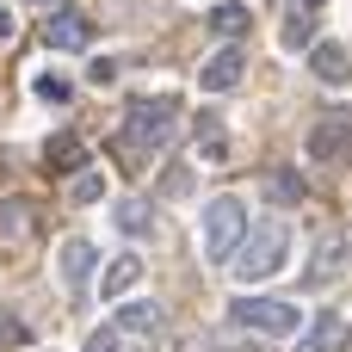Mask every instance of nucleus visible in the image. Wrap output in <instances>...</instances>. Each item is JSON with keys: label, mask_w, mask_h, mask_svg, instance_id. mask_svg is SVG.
Returning <instances> with one entry per match:
<instances>
[{"label": "nucleus", "mask_w": 352, "mask_h": 352, "mask_svg": "<svg viewBox=\"0 0 352 352\" xmlns=\"http://www.w3.org/2000/svg\"><path fill=\"white\" fill-rule=\"evenodd\" d=\"M0 235H25V210L19 204H0Z\"/></svg>", "instance_id": "obj_23"}, {"label": "nucleus", "mask_w": 352, "mask_h": 352, "mask_svg": "<svg viewBox=\"0 0 352 352\" xmlns=\"http://www.w3.org/2000/svg\"><path fill=\"white\" fill-rule=\"evenodd\" d=\"M210 31L235 43V37H248V31H254V12H248L241 0H217V6H210Z\"/></svg>", "instance_id": "obj_13"}, {"label": "nucleus", "mask_w": 352, "mask_h": 352, "mask_svg": "<svg viewBox=\"0 0 352 352\" xmlns=\"http://www.w3.org/2000/svg\"><path fill=\"white\" fill-rule=\"evenodd\" d=\"M136 285H142V260H136V254H118V260L105 266V278H99V297L118 303V297H130Z\"/></svg>", "instance_id": "obj_12"}, {"label": "nucleus", "mask_w": 352, "mask_h": 352, "mask_svg": "<svg viewBox=\"0 0 352 352\" xmlns=\"http://www.w3.org/2000/svg\"><path fill=\"white\" fill-rule=\"evenodd\" d=\"M25 6H50V12H56V6H62V0H25Z\"/></svg>", "instance_id": "obj_27"}, {"label": "nucleus", "mask_w": 352, "mask_h": 352, "mask_svg": "<svg viewBox=\"0 0 352 352\" xmlns=\"http://www.w3.org/2000/svg\"><path fill=\"white\" fill-rule=\"evenodd\" d=\"M241 74H248V50H241V43H223V50L198 68V87H204V93H229Z\"/></svg>", "instance_id": "obj_7"}, {"label": "nucleus", "mask_w": 352, "mask_h": 352, "mask_svg": "<svg viewBox=\"0 0 352 352\" xmlns=\"http://www.w3.org/2000/svg\"><path fill=\"white\" fill-rule=\"evenodd\" d=\"M198 148H204V161H229V136L217 118H198Z\"/></svg>", "instance_id": "obj_19"}, {"label": "nucleus", "mask_w": 352, "mask_h": 352, "mask_svg": "<svg viewBox=\"0 0 352 352\" xmlns=\"http://www.w3.org/2000/svg\"><path fill=\"white\" fill-rule=\"evenodd\" d=\"M111 223H118V229H124L130 241H142V235L155 229V210H148L142 198H118V210H111Z\"/></svg>", "instance_id": "obj_16"}, {"label": "nucleus", "mask_w": 352, "mask_h": 352, "mask_svg": "<svg viewBox=\"0 0 352 352\" xmlns=\"http://www.w3.org/2000/svg\"><path fill=\"white\" fill-rule=\"evenodd\" d=\"M346 340H352L346 316H334V309H328V316H316V322L303 328V340H297V352H340Z\"/></svg>", "instance_id": "obj_11"}, {"label": "nucleus", "mask_w": 352, "mask_h": 352, "mask_svg": "<svg viewBox=\"0 0 352 352\" xmlns=\"http://www.w3.org/2000/svg\"><path fill=\"white\" fill-rule=\"evenodd\" d=\"M56 266H62L68 291H87V278H93V266H99V248H93L87 235H68V241H62V254H56Z\"/></svg>", "instance_id": "obj_9"}, {"label": "nucleus", "mask_w": 352, "mask_h": 352, "mask_svg": "<svg viewBox=\"0 0 352 352\" xmlns=\"http://www.w3.org/2000/svg\"><path fill=\"white\" fill-rule=\"evenodd\" d=\"M291 6H309V12H322V0H291Z\"/></svg>", "instance_id": "obj_26"}, {"label": "nucleus", "mask_w": 352, "mask_h": 352, "mask_svg": "<svg viewBox=\"0 0 352 352\" xmlns=\"http://www.w3.org/2000/svg\"><path fill=\"white\" fill-rule=\"evenodd\" d=\"M248 204L235 198V192H223V198H210L204 204V223H198V241H204V260H235V248L248 241Z\"/></svg>", "instance_id": "obj_3"}, {"label": "nucleus", "mask_w": 352, "mask_h": 352, "mask_svg": "<svg viewBox=\"0 0 352 352\" xmlns=\"http://www.w3.org/2000/svg\"><path fill=\"white\" fill-rule=\"evenodd\" d=\"M43 155H50V167H56V173H80V167H87V142H80V136H68V130H62V136H50V148H43Z\"/></svg>", "instance_id": "obj_15"}, {"label": "nucleus", "mask_w": 352, "mask_h": 352, "mask_svg": "<svg viewBox=\"0 0 352 352\" xmlns=\"http://www.w3.org/2000/svg\"><path fill=\"white\" fill-rule=\"evenodd\" d=\"M161 322H167V316H161V303H124L111 328H118V334H155Z\"/></svg>", "instance_id": "obj_17"}, {"label": "nucleus", "mask_w": 352, "mask_h": 352, "mask_svg": "<svg viewBox=\"0 0 352 352\" xmlns=\"http://www.w3.org/2000/svg\"><path fill=\"white\" fill-rule=\"evenodd\" d=\"M43 37H50V50L74 56V50H87V43H93V19H80V12H50Z\"/></svg>", "instance_id": "obj_10"}, {"label": "nucleus", "mask_w": 352, "mask_h": 352, "mask_svg": "<svg viewBox=\"0 0 352 352\" xmlns=\"http://www.w3.org/2000/svg\"><path fill=\"white\" fill-rule=\"evenodd\" d=\"M285 254H291V229H285L278 217H266V223H254V229H248V241L235 248L229 272H235L241 285H260V278H272V272L285 266Z\"/></svg>", "instance_id": "obj_1"}, {"label": "nucleus", "mask_w": 352, "mask_h": 352, "mask_svg": "<svg viewBox=\"0 0 352 352\" xmlns=\"http://www.w3.org/2000/svg\"><path fill=\"white\" fill-rule=\"evenodd\" d=\"M278 37H285V50H303V56H309V50H316V12H309V6H291L285 25H278Z\"/></svg>", "instance_id": "obj_14"}, {"label": "nucleus", "mask_w": 352, "mask_h": 352, "mask_svg": "<svg viewBox=\"0 0 352 352\" xmlns=\"http://www.w3.org/2000/svg\"><path fill=\"white\" fill-rule=\"evenodd\" d=\"M346 266H352V241H346V235H322L316 260L303 266V285H309V291H322V285H334Z\"/></svg>", "instance_id": "obj_5"}, {"label": "nucleus", "mask_w": 352, "mask_h": 352, "mask_svg": "<svg viewBox=\"0 0 352 352\" xmlns=\"http://www.w3.org/2000/svg\"><path fill=\"white\" fill-rule=\"evenodd\" d=\"M272 198H285V204H297V198H303V179H297L291 167H278V173H272Z\"/></svg>", "instance_id": "obj_21"}, {"label": "nucleus", "mask_w": 352, "mask_h": 352, "mask_svg": "<svg viewBox=\"0 0 352 352\" xmlns=\"http://www.w3.org/2000/svg\"><path fill=\"white\" fill-rule=\"evenodd\" d=\"M309 74H316L322 87H352V50L334 43V37H322V43L309 50Z\"/></svg>", "instance_id": "obj_8"}, {"label": "nucleus", "mask_w": 352, "mask_h": 352, "mask_svg": "<svg viewBox=\"0 0 352 352\" xmlns=\"http://www.w3.org/2000/svg\"><path fill=\"white\" fill-rule=\"evenodd\" d=\"M87 352H124V334L118 328H93L87 334Z\"/></svg>", "instance_id": "obj_22"}, {"label": "nucleus", "mask_w": 352, "mask_h": 352, "mask_svg": "<svg viewBox=\"0 0 352 352\" xmlns=\"http://www.w3.org/2000/svg\"><path fill=\"white\" fill-rule=\"evenodd\" d=\"M173 136H179V99H173V93H155V99H136V105H130L124 142H130L136 155H161Z\"/></svg>", "instance_id": "obj_2"}, {"label": "nucleus", "mask_w": 352, "mask_h": 352, "mask_svg": "<svg viewBox=\"0 0 352 352\" xmlns=\"http://www.w3.org/2000/svg\"><path fill=\"white\" fill-rule=\"evenodd\" d=\"M68 198H74V204H99V198H105V173H74Z\"/></svg>", "instance_id": "obj_20"}, {"label": "nucleus", "mask_w": 352, "mask_h": 352, "mask_svg": "<svg viewBox=\"0 0 352 352\" xmlns=\"http://www.w3.org/2000/svg\"><path fill=\"white\" fill-rule=\"evenodd\" d=\"M25 340V322L19 316H0V346H19Z\"/></svg>", "instance_id": "obj_24"}, {"label": "nucleus", "mask_w": 352, "mask_h": 352, "mask_svg": "<svg viewBox=\"0 0 352 352\" xmlns=\"http://www.w3.org/2000/svg\"><path fill=\"white\" fill-rule=\"evenodd\" d=\"M309 155H316V161H346L352 155V111H328V118L309 130Z\"/></svg>", "instance_id": "obj_6"}, {"label": "nucleus", "mask_w": 352, "mask_h": 352, "mask_svg": "<svg viewBox=\"0 0 352 352\" xmlns=\"http://www.w3.org/2000/svg\"><path fill=\"white\" fill-rule=\"evenodd\" d=\"M31 93H37V99H50V105H68V99H74V80H68V74H56V68H43V74L31 80Z\"/></svg>", "instance_id": "obj_18"}, {"label": "nucleus", "mask_w": 352, "mask_h": 352, "mask_svg": "<svg viewBox=\"0 0 352 352\" xmlns=\"http://www.w3.org/2000/svg\"><path fill=\"white\" fill-rule=\"evenodd\" d=\"M12 31H19V19H12V6H0V43H12Z\"/></svg>", "instance_id": "obj_25"}, {"label": "nucleus", "mask_w": 352, "mask_h": 352, "mask_svg": "<svg viewBox=\"0 0 352 352\" xmlns=\"http://www.w3.org/2000/svg\"><path fill=\"white\" fill-rule=\"evenodd\" d=\"M229 322H235V328H248V334H272V340L303 334V309H297V303H285V297H248V303H235V309H229Z\"/></svg>", "instance_id": "obj_4"}]
</instances>
